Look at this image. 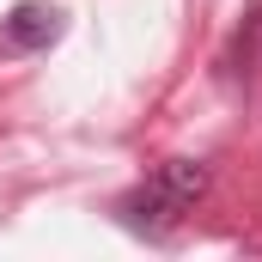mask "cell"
Returning <instances> with one entry per match:
<instances>
[{"mask_svg": "<svg viewBox=\"0 0 262 262\" xmlns=\"http://www.w3.org/2000/svg\"><path fill=\"white\" fill-rule=\"evenodd\" d=\"M55 37H61V6H43V0L12 6V18H6V43L12 49H49Z\"/></svg>", "mask_w": 262, "mask_h": 262, "instance_id": "2", "label": "cell"}, {"mask_svg": "<svg viewBox=\"0 0 262 262\" xmlns=\"http://www.w3.org/2000/svg\"><path fill=\"white\" fill-rule=\"evenodd\" d=\"M201 195H207V165L171 159V165H159V171L122 201V213H128L134 226H171V220H183Z\"/></svg>", "mask_w": 262, "mask_h": 262, "instance_id": "1", "label": "cell"}]
</instances>
